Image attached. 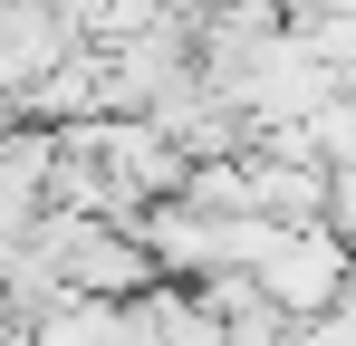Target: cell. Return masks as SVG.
Listing matches in <instances>:
<instances>
[{
  "instance_id": "6da1fadb",
  "label": "cell",
  "mask_w": 356,
  "mask_h": 346,
  "mask_svg": "<svg viewBox=\"0 0 356 346\" xmlns=\"http://www.w3.org/2000/svg\"><path fill=\"white\" fill-rule=\"evenodd\" d=\"M241 279L270 298V318H280V327H308V318H327V308L356 288V260H347V250H337L318 222H298V231H280V222H270L260 260H250Z\"/></svg>"
},
{
  "instance_id": "7a4b0ae2",
  "label": "cell",
  "mask_w": 356,
  "mask_h": 346,
  "mask_svg": "<svg viewBox=\"0 0 356 346\" xmlns=\"http://www.w3.org/2000/svg\"><path fill=\"white\" fill-rule=\"evenodd\" d=\"M308 154H318V173H356V87H337L308 115Z\"/></svg>"
}]
</instances>
